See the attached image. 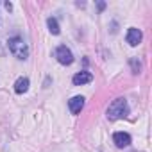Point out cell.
I'll return each instance as SVG.
<instances>
[{"label": "cell", "instance_id": "4", "mask_svg": "<svg viewBox=\"0 0 152 152\" xmlns=\"http://www.w3.org/2000/svg\"><path fill=\"white\" fill-rule=\"evenodd\" d=\"M141 39H143V34H141L140 29L131 27V29L127 31V43H129L131 47H138V45L141 43Z\"/></svg>", "mask_w": 152, "mask_h": 152}, {"label": "cell", "instance_id": "11", "mask_svg": "<svg viewBox=\"0 0 152 152\" xmlns=\"http://www.w3.org/2000/svg\"><path fill=\"white\" fill-rule=\"evenodd\" d=\"M104 7H106V4H104V2H99V9H100V11H102V9H104Z\"/></svg>", "mask_w": 152, "mask_h": 152}, {"label": "cell", "instance_id": "3", "mask_svg": "<svg viewBox=\"0 0 152 152\" xmlns=\"http://www.w3.org/2000/svg\"><path fill=\"white\" fill-rule=\"evenodd\" d=\"M54 56H56V59H57L61 64H64V66L73 63V54H72V50H70L66 45H59V47L56 48Z\"/></svg>", "mask_w": 152, "mask_h": 152}, {"label": "cell", "instance_id": "10", "mask_svg": "<svg viewBox=\"0 0 152 152\" xmlns=\"http://www.w3.org/2000/svg\"><path fill=\"white\" fill-rule=\"evenodd\" d=\"M6 9L11 11V9H13V4H11V2H6Z\"/></svg>", "mask_w": 152, "mask_h": 152}, {"label": "cell", "instance_id": "7", "mask_svg": "<svg viewBox=\"0 0 152 152\" xmlns=\"http://www.w3.org/2000/svg\"><path fill=\"white\" fill-rule=\"evenodd\" d=\"M113 141H115L116 147L124 148V147H129L131 145V136L127 132H115L113 134Z\"/></svg>", "mask_w": 152, "mask_h": 152}, {"label": "cell", "instance_id": "12", "mask_svg": "<svg viewBox=\"0 0 152 152\" xmlns=\"http://www.w3.org/2000/svg\"><path fill=\"white\" fill-rule=\"evenodd\" d=\"M0 50H2V47H0Z\"/></svg>", "mask_w": 152, "mask_h": 152}, {"label": "cell", "instance_id": "1", "mask_svg": "<svg viewBox=\"0 0 152 152\" xmlns=\"http://www.w3.org/2000/svg\"><path fill=\"white\" fill-rule=\"evenodd\" d=\"M127 115H129V106H127L125 99H116L107 107V118L109 120H122Z\"/></svg>", "mask_w": 152, "mask_h": 152}, {"label": "cell", "instance_id": "5", "mask_svg": "<svg viewBox=\"0 0 152 152\" xmlns=\"http://www.w3.org/2000/svg\"><path fill=\"white\" fill-rule=\"evenodd\" d=\"M68 107H70V111H72L73 115H79V113L83 111V107H84V97H81V95L72 97V99L68 100Z\"/></svg>", "mask_w": 152, "mask_h": 152}, {"label": "cell", "instance_id": "8", "mask_svg": "<svg viewBox=\"0 0 152 152\" xmlns=\"http://www.w3.org/2000/svg\"><path fill=\"white\" fill-rule=\"evenodd\" d=\"M29 90V79L27 77H20V79H16V83H15V91L16 93H25Z\"/></svg>", "mask_w": 152, "mask_h": 152}, {"label": "cell", "instance_id": "6", "mask_svg": "<svg viewBox=\"0 0 152 152\" xmlns=\"http://www.w3.org/2000/svg\"><path fill=\"white\" fill-rule=\"evenodd\" d=\"M91 79H93V75L90 73V72H79V73H75L73 75V84L75 86H83V84H88V83H91Z\"/></svg>", "mask_w": 152, "mask_h": 152}, {"label": "cell", "instance_id": "2", "mask_svg": "<svg viewBox=\"0 0 152 152\" xmlns=\"http://www.w3.org/2000/svg\"><path fill=\"white\" fill-rule=\"evenodd\" d=\"M7 47H9V50H11V54L15 57H18V59H27L29 57V47L22 38H18V36L9 38Z\"/></svg>", "mask_w": 152, "mask_h": 152}, {"label": "cell", "instance_id": "9", "mask_svg": "<svg viewBox=\"0 0 152 152\" xmlns=\"http://www.w3.org/2000/svg\"><path fill=\"white\" fill-rule=\"evenodd\" d=\"M47 25H48V31L52 32V34H59V23H57V20L56 18H48L47 20Z\"/></svg>", "mask_w": 152, "mask_h": 152}]
</instances>
